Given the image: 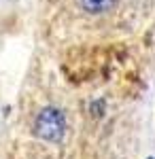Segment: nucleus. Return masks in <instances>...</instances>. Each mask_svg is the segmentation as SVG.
<instances>
[{"instance_id": "f257e3e1", "label": "nucleus", "mask_w": 155, "mask_h": 159, "mask_svg": "<svg viewBox=\"0 0 155 159\" xmlns=\"http://www.w3.org/2000/svg\"><path fill=\"white\" fill-rule=\"evenodd\" d=\"M36 134L43 140H60L64 134V117L60 110L47 108L36 119Z\"/></svg>"}, {"instance_id": "f03ea898", "label": "nucleus", "mask_w": 155, "mask_h": 159, "mask_svg": "<svg viewBox=\"0 0 155 159\" xmlns=\"http://www.w3.org/2000/svg\"><path fill=\"white\" fill-rule=\"evenodd\" d=\"M113 2H115V0H81L83 9H85V11H89V13H102V11H106V9L113 7Z\"/></svg>"}]
</instances>
